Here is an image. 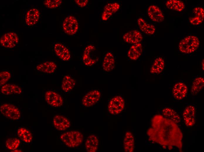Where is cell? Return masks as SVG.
<instances>
[{
    "instance_id": "cell-35",
    "label": "cell",
    "mask_w": 204,
    "mask_h": 152,
    "mask_svg": "<svg viewBox=\"0 0 204 152\" xmlns=\"http://www.w3.org/2000/svg\"><path fill=\"white\" fill-rule=\"evenodd\" d=\"M193 12L195 16L200 18L202 20L204 18V10L201 7H196L194 8L193 10Z\"/></svg>"
},
{
    "instance_id": "cell-31",
    "label": "cell",
    "mask_w": 204,
    "mask_h": 152,
    "mask_svg": "<svg viewBox=\"0 0 204 152\" xmlns=\"http://www.w3.org/2000/svg\"><path fill=\"white\" fill-rule=\"evenodd\" d=\"M17 134L22 140L26 143H29L32 141V134L29 130L23 127L19 128L17 131Z\"/></svg>"
},
{
    "instance_id": "cell-14",
    "label": "cell",
    "mask_w": 204,
    "mask_h": 152,
    "mask_svg": "<svg viewBox=\"0 0 204 152\" xmlns=\"http://www.w3.org/2000/svg\"><path fill=\"white\" fill-rule=\"evenodd\" d=\"M120 8V4L118 2L110 3L104 7L101 15V19L103 21L108 20L113 14L116 13Z\"/></svg>"
},
{
    "instance_id": "cell-24",
    "label": "cell",
    "mask_w": 204,
    "mask_h": 152,
    "mask_svg": "<svg viewBox=\"0 0 204 152\" xmlns=\"http://www.w3.org/2000/svg\"><path fill=\"white\" fill-rule=\"evenodd\" d=\"M98 146V140L96 136L91 135L87 138L85 142V146L88 152H95Z\"/></svg>"
},
{
    "instance_id": "cell-34",
    "label": "cell",
    "mask_w": 204,
    "mask_h": 152,
    "mask_svg": "<svg viewBox=\"0 0 204 152\" xmlns=\"http://www.w3.org/2000/svg\"><path fill=\"white\" fill-rule=\"evenodd\" d=\"M11 77L10 73L8 71H4L0 72V86L6 84Z\"/></svg>"
},
{
    "instance_id": "cell-22",
    "label": "cell",
    "mask_w": 204,
    "mask_h": 152,
    "mask_svg": "<svg viewBox=\"0 0 204 152\" xmlns=\"http://www.w3.org/2000/svg\"><path fill=\"white\" fill-rule=\"evenodd\" d=\"M1 92L2 94L5 95L20 94L22 93V90L17 85L11 84H7L1 86Z\"/></svg>"
},
{
    "instance_id": "cell-18",
    "label": "cell",
    "mask_w": 204,
    "mask_h": 152,
    "mask_svg": "<svg viewBox=\"0 0 204 152\" xmlns=\"http://www.w3.org/2000/svg\"><path fill=\"white\" fill-rule=\"evenodd\" d=\"M39 11L35 8L29 9L27 12L25 17V23L28 26L35 25L38 21L40 17Z\"/></svg>"
},
{
    "instance_id": "cell-3",
    "label": "cell",
    "mask_w": 204,
    "mask_h": 152,
    "mask_svg": "<svg viewBox=\"0 0 204 152\" xmlns=\"http://www.w3.org/2000/svg\"><path fill=\"white\" fill-rule=\"evenodd\" d=\"M84 137L82 134L78 131H68L62 134L60 136L62 141L67 146L75 148L82 142Z\"/></svg>"
},
{
    "instance_id": "cell-39",
    "label": "cell",
    "mask_w": 204,
    "mask_h": 152,
    "mask_svg": "<svg viewBox=\"0 0 204 152\" xmlns=\"http://www.w3.org/2000/svg\"><path fill=\"white\" fill-rule=\"evenodd\" d=\"M201 66L202 70H204V60L203 59L201 63Z\"/></svg>"
},
{
    "instance_id": "cell-29",
    "label": "cell",
    "mask_w": 204,
    "mask_h": 152,
    "mask_svg": "<svg viewBox=\"0 0 204 152\" xmlns=\"http://www.w3.org/2000/svg\"><path fill=\"white\" fill-rule=\"evenodd\" d=\"M204 85V79L203 77L196 78L193 81L191 87V93L195 96L198 94L203 89Z\"/></svg>"
},
{
    "instance_id": "cell-23",
    "label": "cell",
    "mask_w": 204,
    "mask_h": 152,
    "mask_svg": "<svg viewBox=\"0 0 204 152\" xmlns=\"http://www.w3.org/2000/svg\"><path fill=\"white\" fill-rule=\"evenodd\" d=\"M57 68L56 64L54 62L47 61L40 64L37 65V70L41 72L47 74L54 73Z\"/></svg>"
},
{
    "instance_id": "cell-1",
    "label": "cell",
    "mask_w": 204,
    "mask_h": 152,
    "mask_svg": "<svg viewBox=\"0 0 204 152\" xmlns=\"http://www.w3.org/2000/svg\"><path fill=\"white\" fill-rule=\"evenodd\" d=\"M152 127L147 134L149 139L169 150L176 147L182 151V133L176 123L160 115H154L151 121Z\"/></svg>"
},
{
    "instance_id": "cell-25",
    "label": "cell",
    "mask_w": 204,
    "mask_h": 152,
    "mask_svg": "<svg viewBox=\"0 0 204 152\" xmlns=\"http://www.w3.org/2000/svg\"><path fill=\"white\" fill-rule=\"evenodd\" d=\"M134 146V139L132 134L129 131L126 132L123 141L125 151L126 152H133Z\"/></svg>"
},
{
    "instance_id": "cell-2",
    "label": "cell",
    "mask_w": 204,
    "mask_h": 152,
    "mask_svg": "<svg viewBox=\"0 0 204 152\" xmlns=\"http://www.w3.org/2000/svg\"><path fill=\"white\" fill-rule=\"evenodd\" d=\"M200 44L198 38L195 36H188L179 42L178 48L181 53L189 54L194 52L198 49Z\"/></svg>"
},
{
    "instance_id": "cell-19",
    "label": "cell",
    "mask_w": 204,
    "mask_h": 152,
    "mask_svg": "<svg viewBox=\"0 0 204 152\" xmlns=\"http://www.w3.org/2000/svg\"><path fill=\"white\" fill-rule=\"evenodd\" d=\"M115 65V60L112 53L110 51L106 53L105 55L102 63V67L105 71L109 72L112 70Z\"/></svg>"
},
{
    "instance_id": "cell-26",
    "label": "cell",
    "mask_w": 204,
    "mask_h": 152,
    "mask_svg": "<svg viewBox=\"0 0 204 152\" xmlns=\"http://www.w3.org/2000/svg\"><path fill=\"white\" fill-rule=\"evenodd\" d=\"M165 67V62L161 57L156 58L150 68V73L152 74H159L164 70Z\"/></svg>"
},
{
    "instance_id": "cell-15",
    "label": "cell",
    "mask_w": 204,
    "mask_h": 152,
    "mask_svg": "<svg viewBox=\"0 0 204 152\" xmlns=\"http://www.w3.org/2000/svg\"><path fill=\"white\" fill-rule=\"evenodd\" d=\"M54 49L56 55L62 60L68 61L70 59V52L63 44L57 43L55 44Z\"/></svg>"
},
{
    "instance_id": "cell-8",
    "label": "cell",
    "mask_w": 204,
    "mask_h": 152,
    "mask_svg": "<svg viewBox=\"0 0 204 152\" xmlns=\"http://www.w3.org/2000/svg\"><path fill=\"white\" fill-rule=\"evenodd\" d=\"M19 38L18 35L14 32H9L4 34L0 38L1 46L6 48H12L18 44Z\"/></svg>"
},
{
    "instance_id": "cell-33",
    "label": "cell",
    "mask_w": 204,
    "mask_h": 152,
    "mask_svg": "<svg viewBox=\"0 0 204 152\" xmlns=\"http://www.w3.org/2000/svg\"><path fill=\"white\" fill-rule=\"evenodd\" d=\"M62 3V1L61 0H46L43 2L44 5L47 8L50 9L58 8Z\"/></svg>"
},
{
    "instance_id": "cell-5",
    "label": "cell",
    "mask_w": 204,
    "mask_h": 152,
    "mask_svg": "<svg viewBox=\"0 0 204 152\" xmlns=\"http://www.w3.org/2000/svg\"><path fill=\"white\" fill-rule=\"evenodd\" d=\"M125 102L121 96H116L112 98L109 101L108 109L109 113L113 115L120 113L125 107Z\"/></svg>"
},
{
    "instance_id": "cell-7",
    "label": "cell",
    "mask_w": 204,
    "mask_h": 152,
    "mask_svg": "<svg viewBox=\"0 0 204 152\" xmlns=\"http://www.w3.org/2000/svg\"><path fill=\"white\" fill-rule=\"evenodd\" d=\"M64 32L70 35L75 34L79 28V23L76 18L72 15L69 16L64 19L62 25Z\"/></svg>"
},
{
    "instance_id": "cell-27",
    "label": "cell",
    "mask_w": 204,
    "mask_h": 152,
    "mask_svg": "<svg viewBox=\"0 0 204 152\" xmlns=\"http://www.w3.org/2000/svg\"><path fill=\"white\" fill-rule=\"evenodd\" d=\"M76 81L74 79L68 75H65L63 77L61 84L62 90L65 92H67L74 87Z\"/></svg>"
},
{
    "instance_id": "cell-21",
    "label": "cell",
    "mask_w": 204,
    "mask_h": 152,
    "mask_svg": "<svg viewBox=\"0 0 204 152\" xmlns=\"http://www.w3.org/2000/svg\"><path fill=\"white\" fill-rule=\"evenodd\" d=\"M138 26L140 30L147 35L153 34L155 32L156 29L153 25L147 23L143 18H140L137 20Z\"/></svg>"
},
{
    "instance_id": "cell-9",
    "label": "cell",
    "mask_w": 204,
    "mask_h": 152,
    "mask_svg": "<svg viewBox=\"0 0 204 152\" xmlns=\"http://www.w3.org/2000/svg\"><path fill=\"white\" fill-rule=\"evenodd\" d=\"M101 95L98 90H94L86 94L82 100V105L86 107H90L96 104L99 100Z\"/></svg>"
},
{
    "instance_id": "cell-38",
    "label": "cell",
    "mask_w": 204,
    "mask_h": 152,
    "mask_svg": "<svg viewBox=\"0 0 204 152\" xmlns=\"http://www.w3.org/2000/svg\"><path fill=\"white\" fill-rule=\"evenodd\" d=\"M22 151L21 150L18 149H16L14 150H13V151H11V152H22Z\"/></svg>"
},
{
    "instance_id": "cell-32",
    "label": "cell",
    "mask_w": 204,
    "mask_h": 152,
    "mask_svg": "<svg viewBox=\"0 0 204 152\" xmlns=\"http://www.w3.org/2000/svg\"><path fill=\"white\" fill-rule=\"evenodd\" d=\"M20 144V140L16 138H11L7 139L5 142L6 147L9 150L13 151L17 148Z\"/></svg>"
},
{
    "instance_id": "cell-10",
    "label": "cell",
    "mask_w": 204,
    "mask_h": 152,
    "mask_svg": "<svg viewBox=\"0 0 204 152\" xmlns=\"http://www.w3.org/2000/svg\"><path fill=\"white\" fill-rule=\"evenodd\" d=\"M45 97L47 103L53 107H59L63 104V99L61 96L55 91H46Z\"/></svg>"
},
{
    "instance_id": "cell-17",
    "label": "cell",
    "mask_w": 204,
    "mask_h": 152,
    "mask_svg": "<svg viewBox=\"0 0 204 152\" xmlns=\"http://www.w3.org/2000/svg\"><path fill=\"white\" fill-rule=\"evenodd\" d=\"M188 87L184 83L179 82L175 84L173 88V94L176 99L181 100L186 96L188 92Z\"/></svg>"
},
{
    "instance_id": "cell-13",
    "label": "cell",
    "mask_w": 204,
    "mask_h": 152,
    "mask_svg": "<svg viewBox=\"0 0 204 152\" xmlns=\"http://www.w3.org/2000/svg\"><path fill=\"white\" fill-rule=\"evenodd\" d=\"M123 39L126 43L133 44L140 43L143 39V37L139 31L134 30L125 33Z\"/></svg>"
},
{
    "instance_id": "cell-30",
    "label": "cell",
    "mask_w": 204,
    "mask_h": 152,
    "mask_svg": "<svg viewBox=\"0 0 204 152\" xmlns=\"http://www.w3.org/2000/svg\"><path fill=\"white\" fill-rule=\"evenodd\" d=\"M166 5L168 9L181 11L185 8L184 3L181 1L179 0H169L166 3Z\"/></svg>"
},
{
    "instance_id": "cell-16",
    "label": "cell",
    "mask_w": 204,
    "mask_h": 152,
    "mask_svg": "<svg viewBox=\"0 0 204 152\" xmlns=\"http://www.w3.org/2000/svg\"><path fill=\"white\" fill-rule=\"evenodd\" d=\"M53 123L55 128L60 131L65 130L70 126L69 120L66 117L60 115H56L54 117Z\"/></svg>"
},
{
    "instance_id": "cell-11",
    "label": "cell",
    "mask_w": 204,
    "mask_h": 152,
    "mask_svg": "<svg viewBox=\"0 0 204 152\" xmlns=\"http://www.w3.org/2000/svg\"><path fill=\"white\" fill-rule=\"evenodd\" d=\"M195 108L193 105H189L185 109L183 114V120L185 125L188 127H191L194 125L195 122Z\"/></svg>"
},
{
    "instance_id": "cell-20",
    "label": "cell",
    "mask_w": 204,
    "mask_h": 152,
    "mask_svg": "<svg viewBox=\"0 0 204 152\" xmlns=\"http://www.w3.org/2000/svg\"><path fill=\"white\" fill-rule=\"evenodd\" d=\"M142 51V45L140 43L133 44L127 52L128 57L131 60H136L141 56Z\"/></svg>"
},
{
    "instance_id": "cell-37",
    "label": "cell",
    "mask_w": 204,
    "mask_h": 152,
    "mask_svg": "<svg viewBox=\"0 0 204 152\" xmlns=\"http://www.w3.org/2000/svg\"><path fill=\"white\" fill-rule=\"evenodd\" d=\"M76 4L81 7L85 6L89 2L88 0H75Z\"/></svg>"
},
{
    "instance_id": "cell-6",
    "label": "cell",
    "mask_w": 204,
    "mask_h": 152,
    "mask_svg": "<svg viewBox=\"0 0 204 152\" xmlns=\"http://www.w3.org/2000/svg\"><path fill=\"white\" fill-rule=\"evenodd\" d=\"M96 50L95 46L92 45H89L85 48L82 56L83 62L85 65L92 66L97 62L98 58L95 54Z\"/></svg>"
},
{
    "instance_id": "cell-28",
    "label": "cell",
    "mask_w": 204,
    "mask_h": 152,
    "mask_svg": "<svg viewBox=\"0 0 204 152\" xmlns=\"http://www.w3.org/2000/svg\"><path fill=\"white\" fill-rule=\"evenodd\" d=\"M162 115L165 118L169 119L177 124L180 122L181 118L177 113L172 109L166 107L162 110Z\"/></svg>"
},
{
    "instance_id": "cell-4",
    "label": "cell",
    "mask_w": 204,
    "mask_h": 152,
    "mask_svg": "<svg viewBox=\"0 0 204 152\" xmlns=\"http://www.w3.org/2000/svg\"><path fill=\"white\" fill-rule=\"evenodd\" d=\"M0 111L4 117L12 120H18L21 116L18 109L11 104L4 103L1 105L0 107Z\"/></svg>"
},
{
    "instance_id": "cell-36",
    "label": "cell",
    "mask_w": 204,
    "mask_h": 152,
    "mask_svg": "<svg viewBox=\"0 0 204 152\" xmlns=\"http://www.w3.org/2000/svg\"><path fill=\"white\" fill-rule=\"evenodd\" d=\"M189 21L190 23L193 25H197L202 23L203 20L199 17L195 16L190 18Z\"/></svg>"
},
{
    "instance_id": "cell-12",
    "label": "cell",
    "mask_w": 204,
    "mask_h": 152,
    "mask_svg": "<svg viewBox=\"0 0 204 152\" xmlns=\"http://www.w3.org/2000/svg\"><path fill=\"white\" fill-rule=\"evenodd\" d=\"M147 13L150 19L154 22L160 23L164 20L163 13L159 7L155 5H152L148 7Z\"/></svg>"
}]
</instances>
